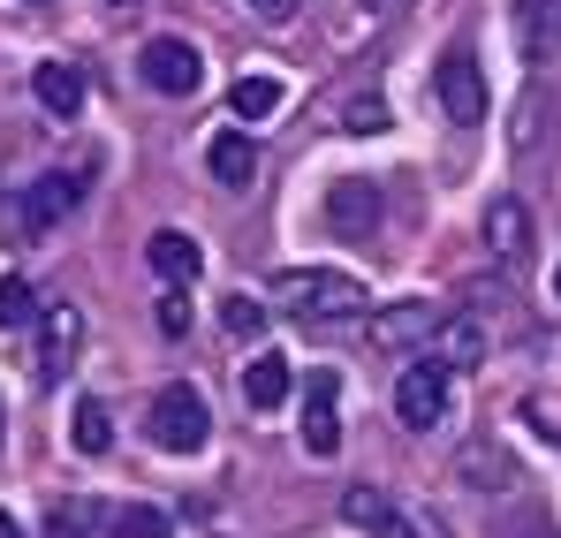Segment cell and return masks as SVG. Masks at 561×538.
<instances>
[{"instance_id":"cell-1","label":"cell","mask_w":561,"mask_h":538,"mask_svg":"<svg viewBox=\"0 0 561 538\" xmlns=\"http://www.w3.org/2000/svg\"><path fill=\"white\" fill-rule=\"evenodd\" d=\"M274 304L304 327H334V319H357L365 311V288L350 273H327V266H288L274 273Z\"/></svg>"},{"instance_id":"cell-2","label":"cell","mask_w":561,"mask_h":538,"mask_svg":"<svg viewBox=\"0 0 561 538\" xmlns=\"http://www.w3.org/2000/svg\"><path fill=\"white\" fill-rule=\"evenodd\" d=\"M145 425H152V440H160L168 455H197L205 440H213V410H205V394L183 387V379L152 394V417H145Z\"/></svg>"},{"instance_id":"cell-3","label":"cell","mask_w":561,"mask_h":538,"mask_svg":"<svg viewBox=\"0 0 561 538\" xmlns=\"http://www.w3.org/2000/svg\"><path fill=\"white\" fill-rule=\"evenodd\" d=\"M394 417L410 425V433H425V425H440L448 417V364L417 357L402 379H394Z\"/></svg>"},{"instance_id":"cell-4","label":"cell","mask_w":561,"mask_h":538,"mask_svg":"<svg viewBox=\"0 0 561 538\" xmlns=\"http://www.w3.org/2000/svg\"><path fill=\"white\" fill-rule=\"evenodd\" d=\"M137 69H145V84L168 91V99H190V91L205 84V54H197L190 38H145Z\"/></svg>"},{"instance_id":"cell-5","label":"cell","mask_w":561,"mask_h":538,"mask_svg":"<svg viewBox=\"0 0 561 538\" xmlns=\"http://www.w3.org/2000/svg\"><path fill=\"white\" fill-rule=\"evenodd\" d=\"M77 205H84V182H77V175H38L31 190H23V205H15L23 243H31V236H46V228H61Z\"/></svg>"},{"instance_id":"cell-6","label":"cell","mask_w":561,"mask_h":538,"mask_svg":"<svg viewBox=\"0 0 561 538\" xmlns=\"http://www.w3.org/2000/svg\"><path fill=\"white\" fill-rule=\"evenodd\" d=\"M440 319H448L440 304H417V296H410V304L373 311V327H365V334H373V350H410V342H433V327H440Z\"/></svg>"},{"instance_id":"cell-7","label":"cell","mask_w":561,"mask_h":538,"mask_svg":"<svg viewBox=\"0 0 561 538\" xmlns=\"http://www.w3.org/2000/svg\"><path fill=\"white\" fill-rule=\"evenodd\" d=\"M433 91H440V106H448V122H485V77H478V61L470 54H448L440 61V77H433Z\"/></svg>"},{"instance_id":"cell-8","label":"cell","mask_w":561,"mask_h":538,"mask_svg":"<svg viewBox=\"0 0 561 538\" xmlns=\"http://www.w3.org/2000/svg\"><path fill=\"white\" fill-rule=\"evenodd\" d=\"M31 99H38L46 114L77 122V114H84V99H92V84H84V69H77V61H38V69H31Z\"/></svg>"},{"instance_id":"cell-9","label":"cell","mask_w":561,"mask_h":538,"mask_svg":"<svg viewBox=\"0 0 561 538\" xmlns=\"http://www.w3.org/2000/svg\"><path fill=\"white\" fill-rule=\"evenodd\" d=\"M334 394H342V379H334V371H311V394H304V448H311V455H334V448H342Z\"/></svg>"},{"instance_id":"cell-10","label":"cell","mask_w":561,"mask_h":538,"mask_svg":"<svg viewBox=\"0 0 561 538\" xmlns=\"http://www.w3.org/2000/svg\"><path fill=\"white\" fill-rule=\"evenodd\" d=\"M77 342H84V319H77L69 304L38 311V371H46V379H61V371L77 364Z\"/></svg>"},{"instance_id":"cell-11","label":"cell","mask_w":561,"mask_h":538,"mask_svg":"<svg viewBox=\"0 0 561 538\" xmlns=\"http://www.w3.org/2000/svg\"><path fill=\"white\" fill-rule=\"evenodd\" d=\"M327 228H334V236H373L379 228V190L373 182H334V190H327Z\"/></svg>"},{"instance_id":"cell-12","label":"cell","mask_w":561,"mask_h":538,"mask_svg":"<svg viewBox=\"0 0 561 538\" xmlns=\"http://www.w3.org/2000/svg\"><path fill=\"white\" fill-rule=\"evenodd\" d=\"M205 168H213V182H220V190H243V182L259 175V145H251L243 129H220V137L205 145Z\"/></svg>"},{"instance_id":"cell-13","label":"cell","mask_w":561,"mask_h":538,"mask_svg":"<svg viewBox=\"0 0 561 538\" xmlns=\"http://www.w3.org/2000/svg\"><path fill=\"white\" fill-rule=\"evenodd\" d=\"M485 243H493V259H524L531 251V213L516 205V197H493V213H485Z\"/></svg>"},{"instance_id":"cell-14","label":"cell","mask_w":561,"mask_h":538,"mask_svg":"<svg viewBox=\"0 0 561 538\" xmlns=\"http://www.w3.org/2000/svg\"><path fill=\"white\" fill-rule=\"evenodd\" d=\"M516 38H524L531 61H554L561 54V0H524L516 8Z\"/></svg>"},{"instance_id":"cell-15","label":"cell","mask_w":561,"mask_h":538,"mask_svg":"<svg viewBox=\"0 0 561 538\" xmlns=\"http://www.w3.org/2000/svg\"><path fill=\"white\" fill-rule=\"evenodd\" d=\"M145 259H152V273H160V281H175V288H183V281H197V266H205V251L190 243L183 228H160V236L145 243Z\"/></svg>"},{"instance_id":"cell-16","label":"cell","mask_w":561,"mask_h":538,"mask_svg":"<svg viewBox=\"0 0 561 538\" xmlns=\"http://www.w3.org/2000/svg\"><path fill=\"white\" fill-rule=\"evenodd\" d=\"M288 387H296V371H288V357H274V350L243 364V402H251V410H280Z\"/></svg>"},{"instance_id":"cell-17","label":"cell","mask_w":561,"mask_h":538,"mask_svg":"<svg viewBox=\"0 0 561 538\" xmlns=\"http://www.w3.org/2000/svg\"><path fill=\"white\" fill-rule=\"evenodd\" d=\"M478 357H485V334H478V319H440V327H433V364H448V371H470Z\"/></svg>"},{"instance_id":"cell-18","label":"cell","mask_w":561,"mask_h":538,"mask_svg":"<svg viewBox=\"0 0 561 538\" xmlns=\"http://www.w3.org/2000/svg\"><path fill=\"white\" fill-rule=\"evenodd\" d=\"M38 311H46V304H38V288H31L23 273H0V327H8V334H23V327H38Z\"/></svg>"},{"instance_id":"cell-19","label":"cell","mask_w":561,"mask_h":538,"mask_svg":"<svg viewBox=\"0 0 561 538\" xmlns=\"http://www.w3.org/2000/svg\"><path fill=\"white\" fill-rule=\"evenodd\" d=\"M69 448H77V455H106V448H114L106 402H77V410H69Z\"/></svg>"},{"instance_id":"cell-20","label":"cell","mask_w":561,"mask_h":538,"mask_svg":"<svg viewBox=\"0 0 561 538\" xmlns=\"http://www.w3.org/2000/svg\"><path fill=\"white\" fill-rule=\"evenodd\" d=\"M228 106H236V122H266V114L280 106V84H274V77H236Z\"/></svg>"},{"instance_id":"cell-21","label":"cell","mask_w":561,"mask_h":538,"mask_svg":"<svg viewBox=\"0 0 561 538\" xmlns=\"http://www.w3.org/2000/svg\"><path fill=\"white\" fill-rule=\"evenodd\" d=\"M106 538H175V524H168L160 508H145V501H137V508H122V516L106 524Z\"/></svg>"},{"instance_id":"cell-22","label":"cell","mask_w":561,"mask_h":538,"mask_svg":"<svg viewBox=\"0 0 561 538\" xmlns=\"http://www.w3.org/2000/svg\"><path fill=\"white\" fill-rule=\"evenodd\" d=\"M387 508H394V501H387L379 485H350V493H342V516H350V524H365V531H373Z\"/></svg>"},{"instance_id":"cell-23","label":"cell","mask_w":561,"mask_h":538,"mask_svg":"<svg viewBox=\"0 0 561 538\" xmlns=\"http://www.w3.org/2000/svg\"><path fill=\"white\" fill-rule=\"evenodd\" d=\"M92 501H61L54 516H46V538H92Z\"/></svg>"},{"instance_id":"cell-24","label":"cell","mask_w":561,"mask_h":538,"mask_svg":"<svg viewBox=\"0 0 561 538\" xmlns=\"http://www.w3.org/2000/svg\"><path fill=\"white\" fill-rule=\"evenodd\" d=\"M220 327H228V334H259V327H266L259 296H228V304H220Z\"/></svg>"},{"instance_id":"cell-25","label":"cell","mask_w":561,"mask_h":538,"mask_svg":"<svg viewBox=\"0 0 561 538\" xmlns=\"http://www.w3.org/2000/svg\"><path fill=\"white\" fill-rule=\"evenodd\" d=\"M342 122H350L357 137H379V129H387V106H379V99H350V114H342Z\"/></svg>"},{"instance_id":"cell-26","label":"cell","mask_w":561,"mask_h":538,"mask_svg":"<svg viewBox=\"0 0 561 538\" xmlns=\"http://www.w3.org/2000/svg\"><path fill=\"white\" fill-rule=\"evenodd\" d=\"M160 327H168V334H190V296L175 288V281L160 288Z\"/></svg>"},{"instance_id":"cell-27","label":"cell","mask_w":561,"mask_h":538,"mask_svg":"<svg viewBox=\"0 0 561 538\" xmlns=\"http://www.w3.org/2000/svg\"><path fill=\"white\" fill-rule=\"evenodd\" d=\"M373 538H433V531H417V524H402V516L387 508V516H379V524H373Z\"/></svg>"},{"instance_id":"cell-28","label":"cell","mask_w":561,"mask_h":538,"mask_svg":"<svg viewBox=\"0 0 561 538\" xmlns=\"http://www.w3.org/2000/svg\"><path fill=\"white\" fill-rule=\"evenodd\" d=\"M251 15H266V23H288V15H296V0H251Z\"/></svg>"},{"instance_id":"cell-29","label":"cell","mask_w":561,"mask_h":538,"mask_svg":"<svg viewBox=\"0 0 561 538\" xmlns=\"http://www.w3.org/2000/svg\"><path fill=\"white\" fill-rule=\"evenodd\" d=\"M0 538H23V531H15V516H8V508H0Z\"/></svg>"},{"instance_id":"cell-30","label":"cell","mask_w":561,"mask_h":538,"mask_svg":"<svg viewBox=\"0 0 561 538\" xmlns=\"http://www.w3.org/2000/svg\"><path fill=\"white\" fill-rule=\"evenodd\" d=\"M554 296H561V266H554Z\"/></svg>"},{"instance_id":"cell-31","label":"cell","mask_w":561,"mask_h":538,"mask_svg":"<svg viewBox=\"0 0 561 538\" xmlns=\"http://www.w3.org/2000/svg\"><path fill=\"white\" fill-rule=\"evenodd\" d=\"M106 8H129V0H106Z\"/></svg>"},{"instance_id":"cell-32","label":"cell","mask_w":561,"mask_h":538,"mask_svg":"<svg viewBox=\"0 0 561 538\" xmlns=\"http://www.w3.org/2000/svg\"><path fill=\"white\" fill-rule=\"evenodd\" d=\"M0 425H8V417H0Z\"/></svg>"}]
</instances>
